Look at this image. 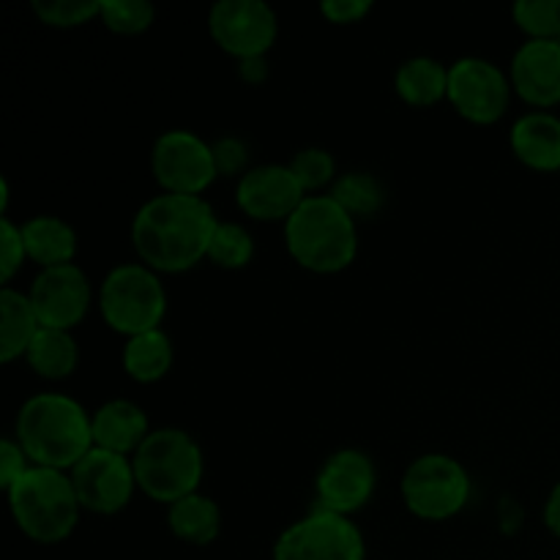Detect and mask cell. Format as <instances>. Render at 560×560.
I'll return each instance as SVG.
<instances>
[{"instance_id":"cell-13","label":"cell","mask_w":560,"mask_h":560,"mask_svg":"<svg viewBox=\"0 0 560 560\" xmlns=\"http://www.w3.org/2000/svg\"><path fill=\"white\" fill-rule=\"evenodd\" d=\"M377 490V465L361 448H339L328 454L315 479L317 509L350 517L366 509Z\"/></svg>"},{"instance_id":"cell-5","label":"cell","mask_w":560,"mask_h":560,"mask_svg":"<svg viewBox=\"0 0 560 560\" xmlns=\"http://www.w3.org/2000/svg\"><path fill=\"white\" fill-rule=\"evenodd\" d=\"M137 487L151 501L173 506L175 501L200 492L206 476V454L197 438L180 427H159L131 457Z\"/></svg>"},{"instance_id":"cell-15","label":"cell","mask_w":560,"mask_h":560,"mask_svg":"<svg viewBox=\"0 0 560 560\" xmlns=\"http://www.w3.org/2000/svg\"><path fill=\"white\" fill-rule=\"evenodd\" d=\"M304 200L306 191L301 189L290 164H255L235 184V206L244 217L255 219V222L284 224Z\"/></svg>"},{"instance_id":"cell-24","label":"cell","mask_w":560,"mask_h":560,"mask_svg":"<svg viewBox=\"0 0 560 560\" xmlns=\"http://www.w3.org/2000/svg\"><path fill=\"white\" fill-rule=\"evenodd\" d=\"M27 366L44 381H66L80 366V345L74 334L58 328H42L25 355Z\"/></svg>"},{"instance_id":"cell-31","label":"cell","mask_w":560,"mask_h":560,"mask_svg":"<svg viewBox=\"0 0 560 560\" xmlns=\"http://www.w3.org/2000/svg\"><path fill=\"white\" fill-rule=\"evenodd\" d=\"M25 262L27 249L22 238V224H16L11 217H0V282L3 288H9Z\"/></svg>"},{"instance_id":"cell-25","label":"cell","mask_w":560,"mask_h":560,"mask_svg":"<svg viewBox=\"0 0 560 560\" xmlns=\"http://www.w3.org/2000/svg\"><path fill=\"white\" fill-rule=\"evenodd\" d=\"M328 195L359 222V219H372L383 211L386 206V186L381 178L366 170H348L339 173L337 184L331 186Z\"/></svg>"},{"instance_id":"cell-23","label":"cell","mask_w":560,"mask_h":560,"mask_svg":"<svg viewBox=\"0 0 560 560\" xmlns=\"http://www.w3.org/2000/svg\"><path fill=\"white\" fill-rule=\"evenodd\" d=\"M120 364L124 372L135 383L151 386V383L164 381L175 364V345L164 328H153V331L137 334V337L126 339L124 353H120Z\"/></svg>"},{"instance_id":"cell-30","label":"cell","mask_w":560,"mask_h":560,"mask_svg":"<svg viewBox=\"0 0 560 560\" xmlns=\"http://www.w3.org/2000/svg\"><path fill=\"white\" fill-rule=\"evenodd\" d=\"M38 22L58 31H71L102 16V0H33Z\"/></svg>"},{"instance_id":"cell-28","label":"cell","mask_w":560,"mask_h":560,"mask_svg":"<svg viewBox=\"0 0 560 560\" xmlns=\"http://www.w3.org/2000/svg\"><path fill=\"white\" fill-rule=\"evenodd\" d=\"M98 22L118 36H140L156 22V5L148 0H102Z\"/></svg>"},{"instance_id":"cell-36","label":"cell","mask_w":560,"mask_h":560,"mask_svg":"<svg viewBox=\"0 0 560 560\" xmlns=\"http://www.w3.org/2000/svg\"><path fill=\"white\" fill-rule=\"evenodd\" d=\"M545 525L547 530H550L556 539H560V481L556 487L550 490V495H547V503H545Z\"/></svg>"},{"instance_id":"cell-20","label":"cell","mask_w":560,"mask_h":560,"mask_svg":"<svg viewBox=\"0 0 560 560\" xmlns=\"http://www.w3.org/2000/svg\"><path fill=\"white\" fill-rule=\"evenodd\" d=\"M38 331H42V323L27 293L11 284L0 290V364H14L16 359H25Z\"/></svg>"},{"instance_id":"cell-32","label":"cell","mask_w":560,"mask_h":560,"mask_svg":"<svg viewBox=\"0 0 560 560\" xmlns=\"http://www.w3.org/2000/svg\"><path fill=\"white\" fill-rule=\"evenodd\" d=\"M219 178H241L252 170L249 142L238 135H222L211 142Z\"/></svg>"},{"instance_id":"cell-18","label":"cell","mask_w":560,"mask_h":560,"mask_svg":"<svg viewBox=\"0 0 560 560\" xmlns=\"http://www.w3.org/2000/svg\"><path fill=\"white\" fill-rule=\"evenodd\" d=\"M93 446L104 452L135 457L142 443L151 435L148 413L131 399H109L91 413Z\"/></svg>"},{"instance_id":"cell-26","label":"cell","mask_w":560,"mask_h":560,"mask_svg":"<svg viewBox=\"0 0 560 560\" xmlns=\"http://www.w3.org/2000/svg\"><path fill=\"white\" fill-rule=\"evenodd\" d=\"M208 260L224 271H241L255 260V238L249 230L238 222H222L219 219L217 233L208 246Z\"/></svg>"},{"instance_id":"cell-17","label":"cell","mask_w":560,"mask_h":560,"mask_svg":"<svg viewBox=\"0 0 560 560\" xmlns=\"http://www.w3.org/2000/svg\"><path fill=\"white\" fill-rule=\"evenodd\" d=\"M509 148L534 173H560V118L545 109L520 115L509 129Z\"/></svg>"},{"instance_id":"cell-9","label":"cell","mask_w":560,"mask_h":560,"mask_svg":"<svg viewBox=\"0 0 560 560\" xmlns=\"http://www.w3.org/2000/svg\"><path fill=\"white\" fill-rule=\"evenodd\" d=\"M514 88L509 71L481 55H465L448 66V104L474 126H492L509 113Z\"/></svg>"},{"instance_id":"cell-12","label":"cell","mask_w":560,"mask_h":560,"mask_svg":"<svg viewBox=\"0 0 560 560\" xmlns=\"http://www.w3.org/2000/svg\"><path fill=\"white\" fill-rule=\"evenodd\" d=\"M69 476L82 512L102 514V517H113L129 509V503L140 492L131 457L96 446L69 470Z\"/></svg>"},{"instance_id":"cell-6","label":"cell","mask_w":560,"mask_h":560,"mask_svg":"<svg viewBox=\"0 0 560 560\" xmlns=\"http://www.w3.org/2000/svg\"><path fill=\"white\" fill-rule=\"evenodd\" d=\"M102 320L124 339L162 328L167 315V290L162 273L151 271L140 260L120 262L104 273L96 290Z\"/></svg>"},{"instance_id":"cell-2","label":"cell","mask_w":560,"mask_h":560,"mask_svg":"<svg viewBox=\"0 0 560 560\" xmlns=\"http://www.w3.org/2000/svg\"><path fill=\"white\" fill-rule=\"evenodd\" d=\"M14 438L36 468L69 474L93 448L91 413L63 392H38L16 410Z\"/></svg>"},{"instance_id":"cell-3","label":"cell","mask_w":560,"mask_h":560,"mask_svg":"<svg viewBox=\"0 0 560 560\" xmlns=\"http://www.w3.org/2000/svg\"><path fill=\"white\" fill-rule=\"evenodd\" d=\"M284 246L304 271L339 273L359 257V222L331 195L306 197L284 222Z\"/></svg>"},{"instance_id":"cell-29","label":"cell","mask_w":560,"mask_h":560,"mask_svg":"<svg viewBox=\"0 0 560 560\" xmlns=\"http://www.w3.org/2000/svg\"><path fill=\"white\" fill-rule=\"evenodd\" d=\"M512 20L528 38L560 42V0H517Z\"/></svg>"},{"instance_id":"cell-27","label":"cell","mask_w":560,"mask_h":560,"mask_svg":"<svg viewBox=\"0 0 560 560\" xmlns=\"http://www.w3.org/2000/svg\"><path fill=\"white\" fill-rule=\"evenodd\" d=\"M290 170L299 178L301 189L306 191V197L315 195H328L331 186L337 184L339 170H337V159H334L331 151L326 148H301L293 159H290Z\"/></svg>"},{"instance_id":"cell-7","label":"cell","mask_w":560,"mask_h":560,"mask_svg":"<svg viewBox=\"0 0 560 560\" xmlns=\"http://www.w3.org/2000/svg\"><path fill=\"white\" fill-rule=\"evenodd\" d=\"M405 509L424 523H446L465 512L474 495L468 468L452 454L430 452L416 457L399 481Z\"/></svg>"},{"instance_id":"cell-35","label":"cell","mask_w":560,"mask_h":560,"mask_svg":"<svg viewBox=\"0 0 560 560\" xmlns=\"http://www.w3.org/2000/svg\"><path fill=\"white\" fill-rule=\"evenodd\" d=\"M271 74V66H268V58H249L238 60V77L246 82V85H262Z\"/></svg>"},{"instance_id":"cell-34","label":"cell","mask_w":560,"mask_h":560,"mask_svg":"<svg viewBox=\"0 0 560 560\" xmlns=\"http://www.w3.org/2000/svg\"><path fill=\"white\" fill-rule=\"evenodd\" d=\"M372 0H323L320 14L331 25H355L372 14Z\"/></svg>"},{"instance_id":"cell-8","label":"cell","mask_w":560,"mask_h":560,"mask_svg":"<svg viewBox=\"0 0 560 560\" xmlns=\"http://www.w3.org/2000/svg\"><path fill=\"white\" fill-rule=\"evenodd\" d=\"M271 560H366V541L353 520L315 506L277 536Z\"/></svg>"},{"instance_id":"cell-11","label":"cell","mask_w":560,"mask_h":560,"mask_svg":"<svg viewBox=\"0 0 560 560\" xmlns=\"http://www.w3.org/2000/svg\"><path fill=\"white\" fill-rule=\"evenodd\" d=\"M208 33L230 58H268L279 38V14L266 0H219L208 9Z\"/></svg>"},{"instance_id":"cell-10","label":"cell","mask_w":560,"mask_h":560,"mask_svg":"<svg viewBox=\"0 0 560 560\" xmlns=\"http://www.w3.org/2000/svg\"><path fill=\"white\" fill-rule=\"evenodd\" d=\"M151 170L167 195L202 197L219 178L211 142L191 129H170L151 148Z\"/></svg>"},{"instance_id":"cell-33","label":"cell","mask_w":560,"mask_h":560,"mask_svg":"<svg viewBox=\"0 0 560 560\" xmlns=\"http://www.w3.org/2000/svg\"><path fill=\"white\" fill-rule=\"evenodd\" d=\"M31 468L33 463L27 459L25 448L16 443L14 435H5L3 441H0V487H3V492Z\"/></svg>"},{"instance_id":"cell-16","label":"cell","mask_w":560,"mask_h":560,"mask_svg":"<svg viewBox=\"0 0 560 560\" xmlns=\"http://www.w3.org/2000/svg\"><path fill=\"white\" fill-rule=\"evenodd\" d=\"M514 96L528 107L550 113L560 104V42L525 38L509 63Z\"/></svg>"},{"instance_id":"cell-1","label":"cell","mask_w":560,"mask_h":560,"mask_svg":"<svg viewBox=\"0 0 560 560\" xmlns=\"http://www.w3.org/2000/svg\"><path fill=\"white\" fill-rule=\"evenodd\" d=\"M219 217L206 197L159 191L137 208L131 219V246L137 260L156 273H186L208 260V246Z\"/></svg>"},{"instance_id":"cell-22","label":"cell","mask_w":560,"mask_h":560,"mask_svg":"<svg viewBox=\"0 0 560 560\" xmlns=\"http://www.w3.org/2000/svg\"><path fill=\"white\" fill-rule=\"evenodd\" d=\"M167 528L178 541L208 547L222 534V509L206 492H195L167 506Z\"/></svg>"},{"instance_id":"cell-14","label":"cell","mask_w":560,"mask_h":560,"mask_svg":"<svg viewBox=\"0 0 560 560\" xmlns=\"http://www.w3.org/2000/svg\"><path fill=\"white\" fill-rule=\"evenodd\" d=\"M25 293L42 328H58V331H71L80 326L96 299L91 277L77 262L42 268Z\"/></svg>"},{"instance_id":"cell-19","label":"cell","mask_w":560,"mask_h":560,"mask_svg":"<svg viewBox=\"0 0 560 560\" xmlns=\"http://www.w3.org/2000/svg\"><path fill=\"white\" fill-rule=\"evenodd\" d=\"M22 238H25L27 260L36 262L38 271L42 268L69 266V262H74L77 249H80L77 230L66 219L55 217V213H38V217L25 219L22 222Z\"/></svg>"},{"instance_id":"cell-37","label":"cell","mask_w":560,"mask_h":560,"mask_svg":"<svg viewBox=\"0 0 560 560\" xmlns=\"http://www.w3.org/2000/svg\"><path fill=\"white\" fill-rule=\"evenodd\" d=\"M9 178L5 175H0V217H9Z\"/></svg>"},{"instance_id":"cell-4","label":"cell","mask_w":560,"mask_h":560,"mask_svg":"<svg viewBox=\"0 0 560 560\" xmlns=\"http://www.w3.org/2000/svg\"><path fill=\"white\" fill-rule=\"evenodd\" d=\"M5 498H9L11 520L20 534L36 545H60L80 525V498L66 470L33 465L5 490Z\"/></svg>"},{"instance_id":"cell-21","label":"cell","mask_w":560,"mask_h":560,"mask_svg":"<svg viewBox=\"0 0 560 560\" xmlns=\"http://www.w3.org/2000/svg\"><path fill=\"white\" fill-rule=\"evenodd\" d=\"M394 91L416 109L448 102V66L430 55H413L399 63L394 74Z\"/></svg>"}]
</instances>
